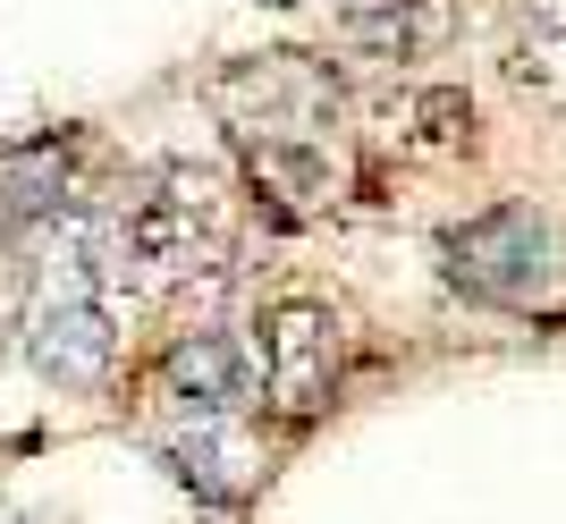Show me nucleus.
<instances>
[{
  "instance_id": "nucleus-1",
  "label": "nucleus",
  "mask_w": 566,
  "mask_h": 524,
  "mask_svg": "<svg viewBox=\"0 0 566 524\" xmlns=\"http://www.w3.org/2000/svg\"><path fill=\"white\" fill-rule=\"evenodd\" d=\"M212 111L280 220H313L338 195V85L305 51H262L212 76Z\"/></svg>"
},
{
  "instance_id": "nucleus-2",
  "label": "nucleus",
  "mask_w": 566,
  "mask_h": 524,
  "mask_svg": "<svg viewBox=\"0 0 566 524\" xmlns=\"http://www.w3.org/2000/svg\"><path fill=\"white\" fill-rule=\"evenodd\" d=\"M118 220H127L136 262L178 271V280H212L237 254V195L220 187V169H195V161H169L161 178H153V195Z\"/></svg>"
},
{
  "instance_id": "nucleus-3",
  "label": "nucleus",
  "mask_w": 566,
  "mask_h": 524,
  "mask_svg": "<svg viewBox=\"0 0 566 524\" xmlns=\"http://www.w3.org/2000/svg\"><path fill=\"white\" fill-rule=\"evenodd\" d=\"M549 271H558V254H549V220L533 203H499L449 238V280L465 296H491V305H533Z\"/></svg>"
},
{
  "instance_id": "nucleus-4",
  "label": "nucleus",
  "mask_w": 566,
  "mask_h": 524,
  "mask_svg": "<svg viewBox=\"0 0 566 524\" xmlns=\"http://www.w3.org/2000/svg\"><path fill=\"white\" fill-rule=\"evenodd\" d=\"M331 389H338V313L313 296H287L262 322V398L280 423H305L331 406Z\"/></svg>"
},
{
  "instance_id": "nucleus-5",
  "label": "nucleus",
  "mask_w": 566,
  "mask_h": 524,
  "mask_svg": "<svg viewBox=\"0 0 566 524\" xmlns=\"http://www.w3.org/2000/svg\"><path fill=\"white\" fill-rule=\"evenodd\" d=\"M161 398L178 406V415H195V423H220L237 398H245V347L220 331H195L169 347L161 364Z\"/></svg>"
},
{
  "instance_id": "nucleus-6",
  "label": "nucleus",
  "mask_w": 566,
  "mask_h": 524,
  "mask_svg": "<svg viewBox=\"0 0 566 524\" xmlns=\"http://www.w3.org/2000/svg\"><path fill=\"white\" fill-rule=\"evenodd\" d=\"M69 195V161L51 144H25V153H0V229H34V220L60 212Z\"/></svg>"
},
{
  "instance_id": "nucleus-7",
  "label": "nucleus",
  "mask_w": 566,
  "mask_h": 524,
  "mask_svg": "<svg viewBox=\"0 0 566 524\" xmlns=\"http://www.w3.org/2000/svg\"><path fill=\"white\" fill-rule=\"evenodd\" d=\"M331 9H338V25H347V43L380 51V60H398L406 34H415V25H406V9H415V0H331Z\"/></svg>"
},
{
  "instance_id": "nucleus-8",
  "label": "nucleus",
  "mask_w": 566,
  "mask_h": 524,
  "mask_svg": "<svg viewBox=\"0 0 566 524\" xmlns=\"http://www.w3.org/2000/svg\"><path fill=\"white\" fill-rule=\"evenodd\" d=\"M169 465H178V482H195L203 500H229V482H220V449H212V431H195V440H169Z\"/></svg>"
}]
</instances>
